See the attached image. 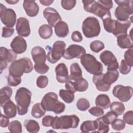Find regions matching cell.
<instances>
[{"mask_svg":"<svg viewBox=\"0 0 133 133\" xmlns=\"http://www.w3.org/2000/svg\"><path fill=\"white\" fill-rule=\"evenodd\" d=\"M123 121L125 123L132 125L133 124V111H128L123 115Z\"/></svg>","mask_w":133,"mask_h":133,"instance_id":"cell-50","label":"cell"},{"mask_svg":"<svg viewBox=\"0 0 133 133\" xmlns=\"http://www.w3.org/2000/svg\"><path fill=\"white\" fill-rule=\"evenodd\" d=\"M9 117L6 115H4L3 114H1V121H0V126L2 127H6L8 126L9 124Z\"/></svg>","mask_w":133,"mask_h":133,"instance_id":"cell-54","label":"cell"},{"mask_svg":"<svg viewBox=\"0 0 133 133\" xmlns=\"http://www.w3.org/2000/svg\"><path fill=\"white\" fill-rule=\"evenodd\" d=\"M71 75L74 76H82V71L77 63H73L70 66Z\"/></svg>","mask_w":133,"mask_h":133,"instance_id":"cell-42","label":"cell"},{"mask_svg":"<svg viewBox=\"0 0 133 133\" xmlns=\"http://www.w3.org/2000/svg\"><path fill=\"white\" fill-rule=\"evenodd\" d=\"M7 66V62L4 60H0V70L1 73H2L3 71L6 68Z\"/></svg>","mask_w":133,"mask_h":133,"instance_id":"cell-55","label":"cell"},{"mask_svg":"<svg viewBox=\"0 0 133 133\" xmlns=\"http://www.w3.org/2000/svg\"><path fill=\"white\" fill-rule=\"evenodd\" d=\"M81 64L89 73L97 75L102 73L103 65L90 54H85L80 58Z\"/></svg>","mask_w":133,"mask_h":133,"instance_id":"cell-7","label":"cell"},{"mask_svg":"<svg viewBox=\"0 0 133 133\" xmlns=\"http://www.w3.org/2000/svg\"><path fill=\"white\" fill-rule=\"evenodd\" d=\"M111 124L112 128L117 131L122 130L125 127V123L121 119L116 118Z\"/></svg>","mask_w":133,"mask_h":133,"instance_id":"cell-43","label":"cell"},{"mask_svg":"<svg viewBox=\"0 0 133 133\" xmlns=\"http://www.w3.org/2000/svg\"><path fill=\"white\" fill-rule=\"evenodd\" d=\"M24 126L27 131L31 133H35L39 131L40 127L37 122L33 119H25L24 121Z\"/></svg>","mask_w":133,"mask_h":133,"instance_id":"cell-31","label":"cell"},{"mask_svg":"<svg viewBox=\"0 0 133 133\" xmlns=\"http://www.w3.org/2000/svg\"><path fill=\"white\" fill-rule=\"evenodd\" d=\"M65 87L66 90L73 93L76 91L83 92L88 89V83L82 76H73L70 75L65 82Z\"/></svg>","mask_w":133,"mask_h":133,"instance_id":"cell-10","label":"cell"},{"mask_svg":"<svg viewBox=\"0 0 133 133\" xmlns=\"http://www.w3.org/2000/svg\"><path fill=\"white\" fill-rule=\"evenodd\" d=\"M110 110L116 113L118 116L122 115L125 110V108L124 104L121 102L114 101L110 104Z\"/></svg>","mask_w":133,"mask_h":133,"instance_id":"cell-35","label":"cell"},{"mask_svg":"<svg viewBox=\"0 0 133 133\" xmlns=\"http://www.w3.org/2000/svg\"><path fill=\"white\" fill-rule=\"evenodd\" d=\"M39 2L42 5L44 6H49V5H50L54 2V1L39 0Z\"/></svg>","mask_w":133,"mask_h":133,"instance_id":"cell-56","label":"cell"},{"mask_svg":"<svg viewBox=\"0 0 133 133\" xmlns=\"http://www.w3.org/2000/svg\"><path fill=\"white\" fill-rule=\"evenodd\" d=\"M118 115L112 111H110L107 113L104 116H102V118L103 121L107 123V124L109 125L111 124L114 120L117 118Z\"/></svg>","mask_w":133,"mask_h":133,"instance_id":"cell-41","label":"cell"},{"mask_svg":"<svg viewBox=\"0 0 133 133\" xmlns=\"http://www.w3.org/2000/svg\"><path fill=\"white\" fill-rule=\"evenodd\" d=\"M46 111L43 108L40 103H35L32 107L31 110L32 116L36 118H40L45 114Z\"/></svg>","mask_w":133,"mask_h":133,"instance_id":"cell-33","label":"cell"},{"mask_svg":"<svg viewBox=\"0 0 133 133\" xmlns=\"http://www.w3.org/2000/svg\"><path fill=\"white\" fill-rule=\"evenodd\" d=\"M57 81L60 83H65L69 78L67 66L63 63H59L55 68Z\"/></svg>","mask_w":133,"mask_h":133,"instance_id":"cell-20","label":"cell"},{"mask_svg":"<svg viewBox=\"0 0 133 133\" xmlns=\"http://www.w3.org/2000/svg\"><path fill=\"white\" fill-rule=\"evenodd\" d=\"M55 32L59 37H66L69 32L68 24L63 21H59L55 26Z\"/></svg>","mask_w":133,"mask_h":133,"instance_id":"cell-26","label":"cell"},{"mask_svg":"<svg viewBox=\"0 0 133 133\" xmlns=\"http://www.w3.org/2000/svg\"><path fill=\"white\" fill-rule=\"evenodd\" d=\"M89 113L92 115L96 117H100L104 114L103 109L98 107H93L88 110Z\"/></svg>","mask_w":133,"mask_h":133,"instance_id":"cell-49","label":"cell"},{"mask_svg":"<svg viewBox=\"0 0 133 133\" xmlns=\"http://www.w3.org/2000/svg\"><path fill=\"white\" fill-rule=\"evenodd\" d=\"M85 54L86 50L83 47L76 44H72L65 50L63 57L67 60L74 58L79 59Z\"/></svg>","mask_w":133,"mask_h":133,"instance_id":"cell-15","label":"cell"},{"mask_svg":"<svg viewBox=\"0 0 133 133\" xmlns=\"http://www.w3.org/2000/svg\"><path fill=\"white\" fill-rule=\"evenodd\" d=\"M95 103L97 107H99L102 109H107L110 106L111 101L107 95L100 94L96 97Z\"/></svg>","mask_w":133,"mask_h":133,"instance_id":"cell-28","label":"cell"},{"mask_svg":"<svg viewBox=\"0 0 133 133\" xmlns=\"http://www.w3.org/2000/svg\"><path fill=\"white\" fill-rule=\"evenodd\" d=\"M99 58L101 62L107 66V71L116 70L119 67L117 60L114 54L109 50L102 51Z\"/></svg>","mask_w":133,"mask_h":133,"instance_id":"cell-14","label":"cell"},{"mask_svg":"<svg viewBox=\"0 0 133 133\" xmlns=\"http://www.w3.org/2000/svg\"><path fill=\"white\" fill-rule=\"evenodd\" d=\"M132 88L131 86H125L122 85H117L113 89V96L118 98L121 101L127 102L132 96Z\"/></svg>","mask_w":133,"mask_h":133,"instance_id":"cell-13","label":"cell"},{"mask_svg":"<svg viewBox=\"0 0 133 133\" xmlns=\"http://www.w3.org/2000/svg\"><path fill=\"white\" fill-rule=\"evenodd\" d=\"M12 94V89L11 87L6 86L2 87L0 90V103L2 107L3 104L8 100L10 99Z\"/></svg>","mask_w":133,"mask_h":133,"instance_id":"cell-30","label":"cell"},{"mask_svg":"<svg viewBox=\"0 0 133 133\" xmlns=\"http://www.w3.org/2000/svg\"><path fill=\"white\" fill-rule=\"evenodd\" d=\"M14 33V29L12 27L4 26L2 29V36L4 38L10 37Z\"/></svg>","mask_w":133,"mask_h":133,"instance_id":"cell-51","label":"cell"},{"mask_svg":"<svg viewBox=\"0 0 133 133\" xmlns=\"http://www.w3.org/2000/svg\"><path fill=\"white\" fill-rule=\"evenodd\" d=\"M82 29L85 36L88 38L98 36L101 31L99 20L94 17L86 18L83 22Z\"/></svg>","mask_w":133,"mask_h":133,"instance_id":"cell-9","label":"cell"},{"mask_svg":"<svg viewBox=\"0 0 133 133\" xmlns=\"http://www.w3.org/2000/svg\"><path fill=\"white\" fill-rule=\"evenodd\" d=\"M131 22L129 20L126 21H120L115 20L114 26L112 33L116 37L122 35L126 34L128 28L130 26Z\"/></svg>","mask_w":133,"mask_h":133,"instance_id":"cell-19","label":"cell"},{"mask_svg":"<svg viewBox=\"0 0 133 133\" xmlns=\"http://www.w3.org/2000/svg\"><path fill=\"white\" fill-rule=\"evenodd\" d=\"M65 43L63 41H56L47 53L48 61L52 64L57 63L63 57L65 50Z\"/></svg>","mask_w":133,"mask_h":133,"instance_id":"cell-11","label":"cell"},{"mask_svg":"<svg viewBox=\"0 0 133 133\" xmlns=\"http://www.w3.org/2000/svg\"><path fill=\"white\" fill-rule=\"evenodd\" d=\"M92 82L96 86V88L100 91H107L111 87V86L106 84L103 80V73L94 75Z\"/></svg>","mask_w":133,"mask_h":133,"instance_id":"cell-24","label":"cell"},{"mask_svg":"<svg viewBox=\"0 0 133 133\" xmlns=\"http://www.w3.org/2000/svg\"><path fill=\"white\" fill-rule=\"evenodd\" d=\"M8 129L11 133H21L22 131L21 124L17 120L11 122L8 126Z\"/></svg>","mask_w":133,"mask_h":133,"instance_id":"cell-37","label":"cell"},{"mask_svg":"<svg viewBox=\"0 0 133 133\" xmlns=\"http://www.w3.org/2000/svg\"><path fill=\"white\" fill-rule=\"evenodd\" d=\"M71 39L75 42H81L83 40V37L81 33L78 31H74L71 35Z\"/></svg>","mask_w":133,"mask_h":133,"instance_id":"cell-53","label":"cell"},{"mask_svg":"<svg viewBox=\"0 0 133 133\" xmlns=\"http://www.w3.org/2000/svg\"><path fill=\"white\" fill-rule=\"evenodd\" d=\"M3 111L5 115L9 118H14L17 114V106L10 100H7L2 105Z\"/></svg>","mask_w":133,"mask_h":133,"instance_id":"cell-23","label":"cell"},{"mask_svg":"<svg viewBox=\"0 0 133 133\" xmlns=\"http://www.w3.org/2000/svg\"><path fill=\"white\" fill-rule=\"evenodd\" d=\"M31 97L32 92L26 88L22 87L17 90L15 100L19 115H23L27 113L31 103Z\"/></svg>","mask_w":133,"mask_h":133,"instance_id":"cell-3","label":"cell"},{"mask_svg":"<svg viewBox=\"0 0 133 133\" xmlns=\"http://www.w3.org/2000/svg\"><path fill=\"white\" fill-rule=\"evenodd\" d=\"M31 55L35 62L34 68L35 71L41 74L47 73L49 67L45 63L47 56L44 49L41 46H35L31 50Z\"/></svg>","mask_w":133,"mask_h":133,"instance_id":"cell-4","label":"cell"},{"mask_svg":"<svg viewBox=\"0 0 133 133\" xmlns=\"http://www.w3.org/2000/svg\"><path fill=\"white\" fill-rule=\"evenodd\" d=\"M17 57V54L12 49H8L4 47H1L0 60H4L7 63H11L15 61Z\"/></svg>","mask_w":133,"mask_h":133,"instance_id":"cell-22","label":"cell"},{"mask_svg":"<svg viewBox=\"0 0 133 133\" xmlns=\"http://www.w3.org/2000/svg\"><path fill=\"white\" fill-rule=\"evenodd\" d=\"M43 16L47 20L49 25L51 27H55L58 22L61 21L60 14L52 7L46 8L43 11Z\"/></svg>","mask_w":133,"mask_h":133,"instance_id":"cell-16","label":"cell"},{"mask_svg":"<svg viewBox=\"0 0 133 133\" xmlns=\"http://www.w3.org/2000/svg\"><path fill=\"white\" fill-rule=\"evenodd\" d=\"M119 77V72L118 71H107L105 73H103V80L104 83L111 86L114 83H115Z\"/></svg>","mask_w":133,"mask_h":133,"instance_id":"cell-27","label":"cell"},{"mask_svg":"<svg viewBox=\"0 0 133 133\" xmlns=\"http://www.w3.org/2000/svg\"><path fill=\"white\" fill-rule=\"evenodd\" d=\"M16 29L18 34L21 36L28 37L30 34L29 21L25 18L20 17L17 19Z\"/></svg>","mask_w":133,"mask_h":133,"instance_id":"cell-17","label":"cell"},{"mask_svg":"<svg viewBox=\"0 0 133 133\" xmlns=\"http://www.w3.org/2000/svg\"><path fill=\"white\" fill-rule=\"evenodd\" d=\"M59 96L66 103H72L74 99V93L66 89H60L59 90Z\"/></svg>","mask_w":133,"mask_h":133,"instance_id":"cell-34","label":"cell"},{"mask_svg":"<svg viewBox=\"0 0 133 133\" xmlns=\"http://www.w3.org/2000/svg\"><path fill=\"white\" fill-rule=\"evenodd\" d=\"M0 18L2 22L6 26L13 27L16 22V14L14 10L7 8L3 4H0Z\"/></svg>","mask_w":133,"mask_h":133,"instance_id":"cell-12","label":"cell"},{"mask_svg":"<svg viewBox=\"0 0 133 133\" xmlns=\"http://www.w3.org/2000/svg\"><path fill=\"white\" fill-rule=\"evenodd\" d=\"M79 122V117L76 115H65L54 117L51 127L54 129H69L75 128Z\"/></svg>","mask_w":133,"mask_h":133,"instance_id":"cell-5","label":"cell"},{"mask_svg":"<svg viewBox=\"0 0 133 133\" xmlns=\"http://www.w3.org/2000/svg\"><path fill=\"white\" fill-rule=\"evenodd\" d=\"M48 84V78L46 76L41 75L36 79V85L39 88H45Z\"/></svg>","mask_w":133,"mask_h":133,"instance_id":"cell-46","label":"cell"},{"mask_svg":"<svg viewBox=\"0 0 133 133\" xmlns=\"http://www.w3.org/2000/svg\"><path fill=\"white\" fill-rule=\"evenodd\" d=\"M90 107L89 101L84 98H80L78 100L76 103V107L78 110L81 111H86Z\"/></svg>","mask_w":133,"mask_h":133,"instance_id":"cell-38","label":"cell"},{"mask_svg":"<svg viewBox=\"0 0 133 133\" xmlns=\"http://www.w3.org/2000/svg\"><path fill=\"white\" fill-rule=\"evenodd\" d=\"M5 1L7 3H8L9 4H11V5H15L16 3H17L18 2H19L18 0H17V1H16V0H5Z\"/></svg>","mask_w":133,"mask_h":133,"instance_id":"cell-57","label":"cell"},{"mask_svg":"<svg viewBox=\"0 0 133 133\" xmlns=\"http://www.w3.org/2000/svg\"><path fill=\"white\" fill-rule=\"evenodd\" d=\"M76 1L75 0H62L61 5L62 8L67 10L72 9L76 5Z\"/></svg>","mask_w":133,"mask_h":133,"instance_id":"cell-44","label":"cell"},{"mask_svg":"<svg viewBox=\"0 0 133 133\" xmlns=\"http://www.w3.org/2000/svg\"><path fill=\"white\" fill-rule=\"evenodd\" d=\"M98 125L96 120L95 121H86L83 122L80 126V129L83 132H94L97 129Z\"/></svg>","mask_w":133,"mask_h":133,"instance_id":"cell-29","label":"cell"},{"mask_svg":"<svg viewBox=\"0 0 133 133\" xmlns=\"http://www.w3.org/2000/svg\"><path fill=\"white\" fill-rule=\"evenodd\" d=\"M104 28L105 30L109 32L112 33L114 26V19H112L111 18H107L102 20Z\"/></svg>","mask_w":133,"mask_h":133,"instance_id":"cell-39","label":"cell"},{"mask_svg":"<svg viewBox=\"0 0 133 133\" xmlns=\"http://www.w3.org/2000/svg\"><path fill=\"white\" fill-rule=\"evenodd\" d=\"M133 50L132 48L128 49L127 50L124 55V61L127 64H128L130 66L133 65Z\"/></svg>","mask_w":133,"mask_h":133,"instance_id":"cell-45","label":"cell"},{"mask_svg":"<svg viewBox=\"0 0 133 133\" xmlns=\"http://www.w3.org/2000/svg\"><path fill=\"white\" fill-rule=\"evenodd\" d=\"M104 43L99 40H96L90 44V49L95 52H99L104 48Z\"/></svg>","mask_w":133,"mask_h":133,"instance_id":"cell-40","label":"cell"},{"mask_svg":"<svg viewBox=\"0 0 133 133\" xmlns=\"http://www.w3.org/2000/svg\"><path fill=\"white\" fill-rule=\"evenodd\" d=\"M98 127L97 130L94 132H100V133H107L109 131L110 128L108 124L105 123L102 119L101 117H100L96 119Z\"/></svg>","mask_w":133,"mask_h":133,"instance_id":"cell-36","label":"cell"},{"mask_svg":"<svg viewBox=\"0 0 133 133\" xmlns=\"http://www.w3.org/2000/svg\"><path fill=\"white\" fill-rule=\"evenodd\" d=\"M52 29L49 24H43L38 29V34L41 37L44 39L49 38L52 34Z\"/></svg>","mask_w":133,"mask_h":133,"instance_id":"cell-32","label":"cell"},{"mask_svg":"<svg viewBox=\"0 0 133 133\" xmlns=\"http://www.w3.org/2000/svg\"><path fill=\"white\" fill-rule=\"evenodd\" d=\"M7 84L10 86H17L19 85L21 82V78L12 76L8 75L7 77Z\"/></svg>","mask_w":133,"mask_h":133,"instance_id":"cell-47","label":"cell"},{"mask_svg":"<svg viewBox=\"0 0 133 133\" xmlns=\"http://www.w3.org/2000/svg\"><path fill=\"white\" fill-rule=\"evenodd\" d=\"M84 10L100 17L102 20L107 18H111L110 10L103 5L99 1H82Z\"/></svg>","mask_w":133,"mask_h":133,"instance_id":"cell-6","label":"cell"},{"mask_svg":"<svg viewBox=\"0 0 133 133\" xmlns=\"http://www.w3.org/2000/svg\"><path fill=\"white\" fill-rule=\"evenodd\" d=\"M10 47L17 54L24 52L27 48L26 41L21 36H16L10 43Z\"/></svg>","mask_w":133,"mask_h":133,"instance_id":"cell-18","label":"cell"},{"mask_svg":"<svg viewBox=\"0 0 133 133\" xmlns=\"http://www.w3.org/2000/svg\"><path fill=\"white\" fill-rule=\"evenodd\" d=\"M118 6L116 8L114 15L117 20L126 21L133 13V1L132 0H115Z\"/></svg>","mask_w":133,"mask_h":133,"instance_id":"cell-8","label":"cell"},{"mask_svg":"<svg viewBox=\"0 0 133 133\" xmlns=\"http://www.w3.org/2000/svg\"><path fill=\"white\" fill-rule=\"evenodd\" d=\"M23 7L26 15L30 17H35L39 12V6L35 1H24Z\"/></svg>","mask_w":133,"mask_h":133,"instance_id":"cell-21","label":"cell"},{"mask_svg":"<svg viewBox=\"0 0 133 133\" xmlns=\"http://www.w3.org/2000/svg\"><path fill=\"white\" fill-rule=\"evenodd\" d=\"M118 68L121 73L124 75H126L128 74L130 72L131 66L127 64L123 59L121 61L120 66L118 67Z\"/></svg>","mask_w":133,"mask_h":133,"instance_id":"cell-48","label":"cell"},{"mask_svg":"<svg viewBox=\"0 0 133 133\" xmlns=\"http://www.w3.org/2000/svg\"><path fill=\"white\" fill-rule=\"evenodd\" d=\"M54 117L51 115H46L45 116L42 120V124L43 126L45 127H50L51 126L52 121L53 120Z\"/></svg>","mask_w":133,"mask_h":133,"instance_id":"cell-52","label":"cell"},{"mask_svg":"<svg viewBox=\"0 0 133 133\" xmlns=\"http://www.w3.org/2000/svg\"><path fill=\"white\" fill-rule=\"evenodd\" d=\"M118 46L122 49L132 48V37L126 34L117 37Z\"/></svg>","mask_w":133,"mask_h":133,"instance_id":"cell-25","label":"cell"},{"mask_svg":"<svg viewBox=\"0 0 133 133\" xmlns=\"http://www.w3.org/2000/svg\"><path fill=\"white\" fill-rule=\"evenodd\" d=\"M41 103L46 111H51L56 114H61L65 109V104L58 100V95L54 92L45 94Z\"/></svg>","mask_w":133,"mask_h":133,"instance_id":"cell-1","label":"cell"},{"mask_svg":"<svg viewBox=\"0 0 133 133\" xmlns=\"http://www.w3.org/2000/svg\"><path fill=\"white\" fill-rule=\"evenodd\" d=\"M33 65L31 60L24 57L15 60L9 67V74L15 77H21L24 73H29L32 71Z\"/></svg>","mask_w":133,"mask_h":133,"instance_id":"cell-2","label":"cell"}]
</instances>
